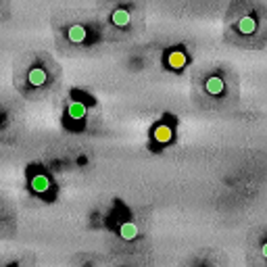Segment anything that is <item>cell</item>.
<instances>
[{"instance_id":"cell-1","label":"cell","mask_w":267,"mask_h":267,"mask_svg":"<svg viewBox=\"0 0 267 267\" xmlns=\"http://www.w3.org/2000/svg\"><path fill=\"white\" fill-rule=\"evenodd\" d=\"M225 34L238 46H261L267 40V6L257 2L232 4L227 13Z\"/></svg>"},{"instance_id":"cell-2","label":"cell","mask_w":267,"mask_h":267,"mask_svg":"<svg viewBox=\"0 0 267 267\" xmlns=\"http://www.w3.org/2000/svg\"><path fill=\"white\" fill-rule=\"evenodd\" d=\"M201 90L205 94V98L209 101H225L232 92V82L221 69H215V71L205 73L203 82H201Z\"/></svg>"},{"instance_id":"cell-3","label":"cell","mask_w":267,"mask_h":267,"mask_svg":"<svg viewBox=\"0 0 267 267\" xmlns=\"http://www.w3.org/2000/svg\"><path fill=\"white\" fill-rule=\"evenodd\" d=\"M111 25L115 29H121V32H127L132 27L134 21V6L132 4H117L111 11Z\"/></svg>"},{"instance_id":"cell-4","label":"cell","mask_w":267,"mask_h":267,"mask_svg":"<svg viewBox=\"0 0 267 267\" xmlns=\"http://www.w3.org/2000/svg\"><path fill=\"white\" fill-rule=\"evenodd\" d=\"M48 80H51V71H48V65L46 63H38L32 65L29 71L25 75V82L32 90H42V88L48 86Z\"/></svg>"},{"instance_id":"cell-5","label":"cell","mask_w":267,"mask_h":267,"mask_svg":"<svg viewBox=\"0 0 267 267\" xmlns=\"http://www.w3.org/2000/svg\"><path fill=\"white\" fill-rule=\"evenodd\" d=\"M253 261L257 267H267V230L255 236L253 242Z\"/></svg>"},{"instance_id":"cell-6","label":"cell","mask_w":267,"mask_h":267,"mask_svg":"<svg viewBox=\"0 0 267 267\" xmlns=\"http://www.w3.org/2000/svg\"><path fill=\"white\" fill-rule=\"evenodd\" d=\"M67 40L71 44H86L88 38H90V29H88L84 23H71L67 27Z\"/></svg>"},{"instance_id":"cell-7","label":"cell","mask_w":267,"mask_h":267,"mask_svg":"<svg viewBox=\"0 0 267 267\" xmlns=\"http://www.w3.org/2000/svg\"><path fill=\"white\" fill-rule=\"evenodd\" d=\"M86 115H88V108L84 103L80 101H71V105H69V111H67V117L71 121H82L86 119Z\"/></svg>"},{"instance_id":"cell-8","label":"cell","mask_w":267,"mask_h":267,"mask_svg":"<svg viewBox=\"0 0 267 267\" xmlns=\"http://www.w3.org/2000/svg\"><path fill=\"white\" fill-rule=\"evenodd\" d=\"M190 267H221V265L217 263V259L213 255H199L192 259Z\"/></svg>"},{"instance_id":"cell-9","label":"cell","mask_w":267,"mask_h":267,"mask_svg":"<svg viewBox=\"0 0 267 267\" xmlns=\"http://www.w3.org/2000/svg\"><path fill=\"white\" fill-rule=\"evenodd\" d=\"M32 186H34V190L44 192V190H48V188H51V182H48L46 175H36L34 180H32Z\"/></svg>"},{"instance_id":"cell-10","label":"cell","mask_w":267,"mask_h":267,"mask_svg":"<svg viewBox=\"0 0 267 267\" xmlns=\"http://www.w3.org/2000/svg\"><path fill=\"white\" fill-rule=\"evenodd\" d=\"M169 65H171V67H175V69L184 67V65H186V54H182V53L173 51V53L169 54Z\"/></svg>"}]
</instances>
